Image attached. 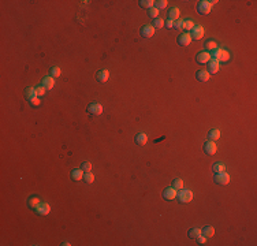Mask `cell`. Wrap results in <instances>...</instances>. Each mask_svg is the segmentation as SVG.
I'll return each mask as SVG.
<instances>
[{
  "instance_id": "1f68e13d",
  "label": "cell",
  "mask_w": 257,
  "mask_h": 246,
  "mask_svg": "<svg viewBox=\"0 0 257 246\" xmlns=\"http://www.w3.org/2000/svg\"><path fill=\"white\" fill-rule=\"evenodd\" d=\"M84 179H85V182L86 183H92V182L94 181V175L92 174V172H85V176H84Z\"/></svg>"
},
{
  "instance_id": "8fae6325",
  "label": "cell",
  "mask_w": 257,
  "mask_h": 246,
  "mask_svg": "<svg viewBox=\"0 0 257 246\" xmlns=\"http://www.w3.org/2000/svg\"><path fill=\"white\" fill-rule=\"evenodd\" d=\"M216 149H218V146H216V144H215L213 141H207V142L204 144V152L207 154L216 153Z\"/></svg>"
},
{
  "instance_id": "5b68a950",
  "label": "cell",
  "mask_w": 257,
  "mask_h": 246,
  "mask_svg": "<svg viewBox=\"0 0 257 246\" xmlns=\"http://www.w3.org/2000/svg\"><path fill=\"white\" fill-rule=\"evenodd\" d=\"M204 33H205V30H204V27H202L201 25H194V27L192 29V34H190V37L194 39V40H200L202 36H204Z\"/></svg>"
},
{
  "instance_id": "e0dca14e",
  "label": "cell",
  "mask_w": 257,
  "mask_h": 246,
  "mask_svg": "<svg viewBox=\"0 0 257 246\" xmlns=\"http://www.w3.org/2000/svg\"><path fill=\"white\" fill-rule=\"evenodd\" d=\"M215 234V228L212 226H205L204 228L201 230V235H204L205 238H211Z\"/></svg>"
},
{
  "instance_id": "7402d4cb",
  "label": "cell",
  "mask_w": 257,
  "mask_h": 246,
  "mask_svg": "<svg viewBox=\"0 0 257 246\" xmlns=\"http://www.w3.org/2000/svg\"><path fill=\"white\" fill-rule=\"evenodd\" d=\"M212 170H213L215 174H219V172H224V171H226V166H224L223 163H215L213 167H212Z\"/></svg>"
},
{
  "instance_id": "484cf974",
  "label": "cell",
  "mask_w": 257,
  "mask_h": 246,
  "mask_svg": "<svg viewBox=\"0 0 257 246\" xmlns=\"http://www.w3.org/2000/svg\"><path fill=\"white\" fill-rule=\"evenodd\" d=\"M167 0H157V2H155V7L157 8V10H163V8L167 7Z\"/></svg>"
},
{
  "instance_id": "74e56055",
  "label": "cell",
  "mask_w": 257,
  "mask_h": 246,
  "mask_svg": "<svg viewBox=\"0 0 257 246\" xmlns=\"http://www.w3.org/2000/svg\"><path fill=\"white\" fill-rule=\"evenodd\" d=\"M36 92H37V96H44V93H45V88L44 86L36 88Z\"/></svg>"
},
{
  "instance_id": "d6a6232c",
  "label": "cell",
  "mask_w": 257,
  "mask_h": 246,
  "mask_svg": "<svg viewBox=\"0 0 257 246\" xmlns=\"http://www.w3.org/2000/svg\"><path fill=\"white\" fill-rule=\"evenodd\" d=\"M157 14H159V10L156 7H152V8H149V10H148V15L151 18H153V19H155V18H157Z\"/></svg>"
},
{
  "instance_id": "cb8c5ba5",
  "label": "cell",
  "mask_w": 257,
  "mask_h": 246,
  "mask_svg": "<svg viewBox=\"0 0 257 246\" xmlns=\"http://www.w3.org/2000/svg\"><path fill=\"white\" fill-rule=\"evenodd\" d=\"M139 6H141L142 8H152L155 6V2L153 0H141V2H139Z\"/></svg>"
},
{
  "instance_id": "f546056e",
  "label": "cell",
  "mask_w": 257,
  "mask_h": 246,
  "mask_svg": "<svg viewBox=\"0 0 257 246\" xmlns=\"http://www.w3.org/2000/svg\"><path fill=\"white\" fill-rule=\"evenodd\" d=\"M205 48L208 49V51H213V49H216V43H215V41H212V40H209V41H207V43H205Z\"/></svg>"
},
{
  "instance_id": "8d00e7d4",
  "label": "cell",
  "mask_w": 257,
  "mask_h": 246,
  "mask_svg": "<svg viewBox=\"0 0 257 246\" xmlns=\"http://www.w3.org/2000/svg\"><path fill=\"white\" fill-rule=\"evenodd\" d=\"M196 239H197V244H198V245H204L205 242H207V238H205L204 235H198Z\"/></svg>"
},
{
  "instance_id": "9a60e30c",
  "label": "cell",
  "mask_w": 257,
  "mask_h": 246,
  "mask_svg": "<svg viewBox=\"0 0 257 246\" xmlns=\"http://www.w3.org/2000/svg\"><path fill=\"white\" fill-rule=\"evenodd\" d=\"M209 72L207 70H198L197 74H196V78L200 81V82H207L209 80Z\"/></svg>"
},
{
  "instance_id": "603a6c76",
  "label": "cell",
  "mask_w": 257,
  "mask_h": 246,
  "mask_svg": "<svg viewBox=\"0 0 257 246\" xmlns=\"http://www.w3.org/2000/svg\"><path fill=\"white\" fill-rule=\"evenodd\" d=\"M36 97H37L36 89H33V88H29V89H26V99L29 100V101H31V100L36 99Z\"/></svg>"
},
{
  "instance_id": "8992f818",
  "label": "cell",
  "mask_w": 257,
  "mask_h": 246,
  "mask_svg": "<svg viewBox=\"0 0 257 246\" xmlns=\"http://www.w3.org/2000/svg\"><path fill=\"white\" fill-rule=\"evenodd\" d=\"M215 182L222 186L227 185L228 182H230V175H228L227 172H219V174H216V176H215Z\"/></svg>"
},
{
  "instance_id": "d4e9b609",
  "label": "cell",
  "mask_w": 257,
  "mask_h": 246,
  "mask_svg": "<svg viewBox=\"0 0 257 246\" xmlns=\"http://www.w3.org/2000/svg\"><path fill=\"white\" fill-rule=\"evenodd\" d=\"M172 187L174 189H178V190L183 189V181H182V179H179V178H175L172 181Z\"/></svg>"
},
{
  "instance_id": "9c48e42d",
  "label": "cell",
  "mask_w": 257,
  "mask_h": 246,
  "mask_svg": "<svg viewBox=\"0 0 257 246\" xmlns=\"http://www.w3.org/2000/svg\"><path fill=\"white\" fill-rule=\"evenodd\" d=\"M88 112H89L90 115H101L103 107H101V104H99V103H92L88 105Z\"/></svg>"
},
{
  "instance_id": "4fadbf2b",
  "label": "cell",
  "mask_w": 257,
  "mask_h": 246,
  "mask_svg": "<svg viewBox=\"0 0 257 246\" xmlns=\"http://www.w3.org/2000/svg\"><path fill=\"white\" fill-rule=\"evenodd\" d=\"M96 80L99 81L100 84H106V82L110 80V72H108V70H100L96 74Z\"/></svg>"
},
{
  "instance_id": "44dd1931",
  "label": "cell",
  "mask_w": 257,
  "mask_h": 246,
  "mask_svg": "<svg viewBox=\"0 0 257 246\" xmlns=\"http://www.w3.org/2000/svg\"><path fill=\"white\" fill-rule=\"evenodd\" d=\"M178 15H179V8H176V7H172L170 11H168V19H171V21H175L176 18H178Z\"/></svg>"
},
{
  "instance_id": "ac0fdd59",
  "label": "cell",
  "mask_w": 257,
  "mask_h": 246,
  "mask_svg": "<svg viewBox=\"0 0 257 246\" xmlns=\"http://www.w3.org/2000/svg\"><path fill=\"white\" fill-rule=\"evenodd\" d=\"M41 86H44L45 89H52L53 86H55V80H53L52 77H45L43 80V85Z\"/></svg>"
},
{
  "instance_id": "3957f363",
  "label": "cell",
  "mask_w": 257,
  "mask_h": 246,
  "mask_svg": "<svg viewBox=\"0 0 257 246\" xmlns=\"http://www.w3.org/2000/svg\"><path fill=\"white\" fill-rule=\"evenodd\" d=\"M212 6L209 4V2H205V0H201V2L197 4V12L200 15H207L211 11Z\"/></svg>"
},
{
  "instance_id": "d6986e66",
  "label": "cell",
  "mask_w": 257,
  "mask_h": 246,
  "mask_svg": "<svg viewBox=\"0 0 257 246\" xmlns=\"http://www.w3.org/2000/svg\"><path fill=\"white\" fill-rule=\"evenodd\" d=\"M208 138L211 141H216L220 138V131L218 130V129H212V130H209V133H208Z\"/></svg>"
},
{
  "instance_id": "5bb4252c",
  "label": "cell",
  "mask_w": 257,
  "mask_h": 246,
  "mask_svg": "<svg viewBox=\"0 0 257 246\" xmlns=\"http://www.w3.org/2000/svg\"><path fill=\"white\" fill-rule=\"evenodd\" d=\"M190 43H192V37H190L189 33H183V34H180V36L178 37V44H179V45L186 47V45H189Z\"/></svg>"
},
{
  "instance_id": "f35d334b",
  "label": "cell",
  "mask_w": 257,
  "mask_h": 246,
  "mask_svg": "<svg viewBox=\"0 0 257 246\" xmlns=\"http://www.w3.org/2000/svg\"><path fill=\"white\" fill-rule=\"evenodd\" d=\"M164 26H166V27H168V29H172V27H174V21L168 19L167 22H164Z\"/></svg>"
},
{
  "instance_id": "e575fe53",
  "label": "cell",
  "mask_w": 257,
  "mask_h": 246,
  "mask_svg": "<svg viewBox=\"0 0 257 246\" xmlns=\"http://www.w3.org/2000/svg\"><path fill=\"white\" fill-rule=\"evenodd\" d=\"M193 27H194V22H193L192 19H186L185 21V29L186 30H192Z\"/></svg>"
},
{
  "instance_id": "4316f807",
  "label": "cell",
  "mask_w": 257,
  "mask_h": 246,
  "mask_svg": "<svg viewBox=\"0 0 257 246\" xmlns=\"http://www.w3.org/2000/svg\"><path fill=\"white\" fill-rule=\"evenodd\" d=\"M39 204H40V200L37 197H31V198H29V201H27V205H29L30 208H36Z\"/></svg>"
},
{
  "instance_id": "ffe728a7",
  "label": "cell",
  "mask_w": 257,
  "mask_h": 246,
  "mask_svg": "<svg viewBox=\"0 0 257 246\" xmlns=\"http://www.w3.org/2000/svg\"><path fill=\"white\" fill-rule=\"evenodd\" d=\"M71 178L74 181H79V179L84 178V170H73L71 171Z\"/></svg>"
},
{
  "instance_id": "52a82bcc",
  "label": "cell",
  "mask_w": 257,
  "mask_h": 246,
  "mask_svg": "<svg viewBox=\"0 0 257 246\" xmlns=\"http://www.w3.org/2000/svg\"><path fill=\"white\" fill-rule=\"evenodd\" d=\"M175 197H176V189H174L172 186H171V187H166L163 190V198L164 200L172 201Z\"/></svg>"
},
{
  "instance_id": "6da1fadb",
  "label": "cell",
  "mask_w": 257,
  "mask_h": 246,
  "mask_svg": "<svg viewBox=\"0 0 257 246\" xmlns=\"http://www.w3.org/2000/svg\"><path fill=\"white\" fill-rule=\"evenodd\" d=\"M211 58L212 59H216L218 62H227L228 59H230V53H228L226 49L216 48V49H213V51H212Z\"/></svg>"
},
{
  "instance_id": "83f0119b",
  "label": "cell",
  "mask_w": 257,
  "mask_h": 246,
  "mask_svg": "<svg viewBox=\"0 0 257 246\" xmlns=\"http://www.w3.org/2000/svg\"><path fill=\"white\" fill-rule=\"evenodd\" d=\"M183 27H185V21H182V19L174 21V29L180 30V29H183Z\"/></svg>"
},
{
  "instance_id": "7a4b0ae2",
  "label": "cell",
  "mask_w": 257,
  "mask_h": 246,
  "mask_svg": "<svg viewBox=\"0 0 257 246\" xmlns=\"http://www.w3.org/2000/svg\"><path fill=\"white\" fill-rule=\"evenodd\" d=\"M176 197L180 203H189V201L193 200V191L186 190V189H180V190L176 193Z\"/></svg>"
},
{
  "instance_id": "836d02e7",
  "label": "cell",
  "mask_w": 257,
  "mask_h": 246,
  "mask_svg": "<svg viewBox=\"0 0 257 246\" xmlns=\"http://www.w3.org/2000/svg\"><path fill=\"white\" fill-rule=\"evenodd\" d=\"M60 75V68L59 67H52L51 68V77L52 78H58Z\"/></svg>"
},
{
  "instance_id": "ab89813d",
  "label": "cell",
  "mask_w": 257,
  "mask_h": 246,
  "mask_svg": "<svg viewBox=\"0 0 257 246\" xmlns=\"http://www.w3.org/2000/svg\"><path fill=\"white\" fill-rule=\"evenodd\" d=\"M40 103H41V101H40V99H37V97H36V99H33V100L30 101V104H31V105H34V107L40 105Z\"/></svg>"
},
{
  "instance_id": "d590c367",
  "label": "cell",
  "mask_w": 257,
  "mask_h": 246,
  "mask_svg": "<svg viewBox=\"0 0 257 246\" xmlns=\"http://www.w3.org/2000/svg\"><path fill=\"white\" fill-rule=\"evenodd\" d=\"M81 167H82V170H84V171H85V172H89V171H90V170H92V164H90L89 162H85V163H84V164H82V166H81Z\"/></svg>"
},
{
  "instance_id": "ba28073f",
  "label": "cell",
  "mask_w": 257,
  "mask_h": 246,
  "mask_svg": "<svg viewBox=\"0 0 257 246\" xmlns=\"http://www.w3.org/2000/svg\"><path fill=\"white\" fill-rule=\"evenodd\" d=\"M139 33H141L142 37L149 39V37H152L155 34V27L152 26V25H144V26L141 27V30H139Z\"/></svg>"
},
{
  "instance_id": "277c9868",
  "label": "cell",
  "mask_w": 257,
  "mask_h": 246,
  "mask_svg": "<svg viewBox=\"0 0 257 246\" xmlns=\"http://www.w3.org/2000/svg\"><path fill=\"white\" fill-rule=\"evenodd\" d=\"M34 211H36L37 215L45 216V215H48V213H49L51 207H49V204H47V203H40L36 208H34Z\"/></svg>"
},
{
  "instance_id": "f1b7e54d",
  "label": "cell",
  "mask_w": 257,
  "mask_h": 246,
  "mask_svg": "<svg viewBox=\"0 0 257 246\" xmlns=\"http://www.w3.org/2000/svg\"><path fill=\"white\" fill-rule=\"evenodd\" d=\"M198 235H201V230H200V228H192V230H189V236H190V238H197Z\"/></svg>"
},
{
  "instance_id": "2e32d148",
  "label": "cell",
  "mask_w": 257,
  "mask_h": 246,
  "mask_svg": "<svg viewBox=\"0 0 257 246\" xmlns=\"http://www.w3.org/2000/svg\"><path fill=\"white\" fill-rule=\"evenodd\" d=\"M135 144L137 145H145L147 144V141H148V137H147V134L145 133H138V134H135Z\"/></svg>"
},
{
  "instance_id": "7c38bea8",
  "label": "cell",
  "mask_w": 257,
  "mask_h": 246,
  "mask_svg": "<svg viewBox=\"0 0 257 246\" xmlns=\"http://www.w3.org/2000/svg\"><path fill=\"white\" fill-rule=\"evenodd\" d=\"M207 64H208V70L207 71L209 72V74H216V72L219 71V68H220V67H219V62L216 60V59H211Z\"/></svg>"
},
{
  "instance_id": "30bf717a",
  "label": "cell",
  "mask_w": 257,
  "mask_h": 246,
  "mask_svg": "<svg viewBox=\"0 0 257 246\" xmlns=\"http://www.w3.org/2000/svg\"><path fill=\"white\" fill-rule=\"evenodd\" d=\"M211 59H212L211 58V53H209L208 51H202V52H200L198 55H197L196 60H197V63H200V64H205V63H208Z\"/></svg>"
},
{
  "instance_id": "4dcf8cb0",
  "label": "cell",
  "mask_w": 257,
  "mask_h": 246,
  "mask_svg": "<svg viewBox=\"0 0 257 246\" xmlns=\"http://www.w3.org/2000/svg\"><path fill=\"white\" fill-rule=\"evenodd\" d=\"M152 26L153 27H163L164 26V19H161V18H155Z\"/></svg>"
}]
</instances>
